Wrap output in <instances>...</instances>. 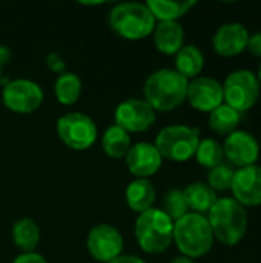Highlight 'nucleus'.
<instances>
[{
    "instance_id": "1",
    "label": "nucleus",
    "mask_w": 261,
    "mask_h": 263,
    "mask_svg": "<svg viewBox=\"0 0 261 263\" xmlns=\"http://www.w3.org/2000/svg\"><path fill=\"white\" fill-rule=\"evenodd\" d=\"M188 80L174 68H162L148 76L143 83V99L155 112H168L186 100Z\"/></svg>"
},
{
    "instance_id": "2",
    "label": "nucleus",
    "mask_w": 261,
    "mask_h": 263,
    "mask_svg": "<svg viewBox=\"0 0 261 263\" xmlns=\"http://www.w3.org/2000/svg\"><path fill=\"white\" fill-rule=\"evenodd\" d=\"M214 239L226 247L238 245L248 231V211L232 197H220L206 214Z\"/></svg>"
},
{
    "instance_id": "3",
    "label": "nucleus",
    "mask_w": 261,
    "mask_h": 263,
    "mask_svg": "<svg viewBox=\"0 0 261 263\" xmlns=\"http://www.w3.org/2000/svg\"><path fill=\"white\" fill-rule=\"evenodd\" d=\"M214 234L208 217L197 213H188L174 222V243L182 256L200 259L214 247Z\"/></svg>"
},
{
    "instance_id": "4",
    "label": "nucleus",
    "mask_w": 261,
    "mask_h": 263,
    "mask_svg": "<svg viewBox=\"0 0 261 263\" xmlns=\"http://www.w3.org/2000/svg\"><path fill=\"white\" fill-rule=\"evenodd\" d=\"M108 23L117 35L132 42L149 37L157 25L146 3L140 2H123L114 5L108 14Z\"/></svg>"
},
{
    "instance_id": "5",
    "label": "nucleus",
    "mask_w": 261,
    "mask_h": 263,
    "mask_svg": "<svg viewBox=\"0 0 261 263\" xmlns=\"http://www.w3.org/2000/svg\"><path fill=\"white\" fill-rule=\"evenodd\" d=\"M134 234L142 251L162 254L174 243V222L162 208H151L137 216Z\"/></svg>"
},
{
    "instance_id": "6",
    "label": "nucleus",
    "mask_w": 261,
    "mask_h": 263,
    "mask_svg": "<svg viewBox=\"0 0 261 263\" xmlns=\"http://www.w3.org/2000/svg\"><path fill=\"white\" fill-rule=\"evenodd\" d=\"M200 140L198 128L188 125H169L157 134L154 146L162 159L183 163L195 156Z\"/></svg>"
},
{
    "instance_id": "7",
    "label": "nucleus",
    "mask_w": 261,
    "mask_h": 263,
    "mask_svg": "<svg viewBox=\"0 0 261 263\" xmlns=\"http://www.w3.org/2000/svg\"><path fill=\"white\" fill-rule=\"evenodd\" d=\"M55 131L63 145L74 151L89 149L98 137L97 125L94 120L78 111L66 112L57 119Z\"/></svg>"
},
{
    "instance_id": "8",
    "label": "nucleus",
    "mask_w": 261,
    "mask_h": 263,
    "mask_svg": "<svg viewBox=\"0 0 261 263\" xmlns=\"http://www.w3.org/2000/svg\"><path fill=\"white\" fill-rule=\"evenodd\" d=\"M223 86V103L234 108L240 114L243 111L251 109L258 97H260V82L257 74L251 69H237L232 71L225 82Z\"/></svg>"
},
{
    "instance_id": "9",
    "label": "nucleus",
    "mask_w": 261,
    "mask_h": 263,
    "mask_svg": "<svg viewBox=\"0 0 261 263\" xmlns=\"http://www.w3.org/2000/svg\"><path fill=\"white\" fill-rule=\"evenodd\" d=\"M45 100L43 88L29 79H14L3 85L2 102L6 109L15 114H31Z\"/></svg>"
},
{
    "instance_id": "10",
    "label": "nucleus",
    "mask_w": 261,
    "mask_h": 263,
    "mask_svg": "<svg viewBox=\"0 0 261 263\" xmlns=\"http://www.w3.org/2000/svg\"><path fill=\"white\" fill-rule=\"evenodd\" d=\"M157 119V112L145 99H126L117 105L114 112V125L131 133L148 131Z\"/></svg>"
},
{
    "instance_id": "11",
    "label": "nucleus",
    "mask_w": 261,
    "mask_h": 263,
    "mask_svg": "<svg viewBox=\"0 0 261 263\" xmlns=\"http://www.w3.org/2000/svg\"><path fill=\"white\" fill-rule=\"evenodd\" d=\"M125 240L122 233L108 223L95 225L86 237V248L97 262L108 263L123 254Z\"/></svg>"
},
{
    "instance_id": "12",
    "label": "nucleus",
    "mask_w": 261,
    "mask_h": 263,
    "mask_svg": "<svg viewBox=\"0 0 261 263\" xmlns=\"http://www.w3.org/2000/svg\"><path fill=\"white\" fill-rule=\"evenodd\" d=\"M186 100L200 112H212L223 105V86L212 77L198 76L188 82Z\"/></svg>"
},
{
    "instance_id": "13",
    "label": "nucleus",
    "mask_w": 261,
    "mask_h": 263,
    "mask_svg": "<svg viewBox=\"0 0 261 263\" xmlns=\"http://www.w3.org/2000/svg\"><path fill=\"white\" fill-rule=\"evenodd\" d=\"M223 154L229 160L231 165L245 168L251 165H257L260 157V145L257 139L243 129H237L225 139Z\"/></svg>"
},
{
    "instance_id": "14",
    "label": "nucleus",
    "mask_w": 261,
    "mask_h": 263,
    "mask_svg": "<svg viewBox=\"0 0 261 263\" xmlns=\"http://www.w3.org/2000/svg\"><path fill=\"white\" fill-rule=\"evenodd\" d=\"M231 191H232V199H235L245 208L261 205L260 165H251L235 170Z\"/></svg>"
},
{
    "instance_id": "15",
    "label": "nucleus",
    "mask_w": 261,
    "mask_h": 263,
    "mask_svg": "<svg viewBox=\"0 0 261 263\" xmlns=\"http://www.w3.org/2000/svg\"><path fill=\"white\" fill-rule=\"evenodd\" d=\"M125 163L129 173L135 176V179H149L158 173L163 159L154 143L138 142L132 145L128 154L125 156Z\"/></svg>"
},
{
    "instance_id": "16",
    "label": "nucleus",
    "mask_w": 261,
    "mask_h": 263,
    "mask_svg": "<svg viewBox=\"0 0 261 263\" xmlns=\"http://www.w3.org/2000/svg\"><path fill=\"white\" fill-rule=\"evenodd\" d=\"M249 31L238 22L223 23L212 35V48L222 57H235L246 49Z\"/></svg>"
},
{
    "instance_id": "17",
    "label": "nucleus",
    "mask_w": 261,
    "mask_h": 263,
    "mask_svg": "<svg viewBox=\"0 0 261 263\" xmlns=\"http://www.w3.org/2000/svg\"><path fill=\"white\" fill-rule=\"evenodd\" d=\"M152 35L157 51L165 55H175L185 45V29L178 22H157Z\"/></svg>"
},
{
    "instance_id": "18",
    "label": "nucleus",
    "mask_w": 261,
    "mask_h": 263,
    "mask_svg": "<svg viewBox=\"0 0 261 263\" xmlns=\"http://www.w3.org/2000/svg\"><path fill=\"white\" fill-rule=\"evenodd\" d=\"M157 191L149 179H134L125 190V200L137 216L154 208Z\"/></svg>"
},
{
    "instance_id": "19",
    "label": "nucleus",
    "mask_w": 261,
    "mask_h": 263,
    "mask_svg": "<svg viewBox=\"0 0 261 263\" xmlns=\"http://www.w3.org/2000/svg\"><path fill=\"white\" fill-rule=\"evenodd\" d=\"M189 213L206 216L217 202V193L206 182H192L183 190Z\"/></svg>"
},
{
    "instance_id": "20",
    "label": "nucleus",
    "mask_w": 261,
    "mask_h": 263,
    "mask_svg": "<svg viewBox=\"0 0 261 263\" xmlns=\"http://www.w3.org/2000/svg\"><path fill=\"white\" fill-rule=\"evenodd\" d=\"M175 71L183 76L188 82L197 79L205 68V55L195 45H183L175 54Z\"/></svg>"
},
{
    "instance_id": "21",
    "label": "nucleus",
    "mask_w": 261,
    "mask_h": 263,
    "mask_svg": "<svg viewBox=\"0 0 261 263\" xmlns=\"http://www.w3.org/2000/svg\"><path fill=\"white\" fill-rule=\"evenodd\" d=\"M11 237L14 245L22 253H34L40 242L42 231L35 220L29 217H22L17 222H14L11 230Z\"/></svg>"
},
{
    "instance_id": "22",
    "label": "nucleus",
    "mask_w": 261,
    "mask_h": 263,
    "mask_svg": "<svg viewBox=\"0 0 261 263\" xmlns=\"http://www.w3.org/2000/svg\"><path fill=\"white\" fill-rule=\"evenodd\" d=\"M195 0L172 2V0H148L146 6L154 15L155 22H178L180 17L186 15L194 6Z\"/></svg>"
},
{
    "instance_id": "23",
    "label": "nucleus",
    "mask_w": 261,
    "mask_h": 263,
    "mask_svg": "<svg viewBox=\"0 0 261 263\" xmlns=\"http://www.w3.org/2000/svg\"><path fill=\"white\" fill-rule=\"evenodd\" d=\"M131 146V136L117 125H111L109 128H106L102 136L103 153L111 159H125Z\"/></svg>"
},
{
    "instance_id": "24",
    "label": "nucleus",
    "mask_w": 261,
    "mask_h": 263,
    "mask_svg": "<svg viewBox=\"0 0 261 263\" xmlns=\"http://www.w3.org/2000/svg\"><path fill=\"white\" fill-rule=\"evenodd\" d=\"M82 80L77 74L65 71L62 72L54 83V94L60 105L72 106L78 102L82 96Z\"/></svg>"
},
{
    "instance_id": "25",
    "label": "nucleus",
    "mask_w": 261,
    "mask_h": 263,
    "mask_svg": "<svg viewBox=\"0 0 261 263\" xmlns=\"http://www.w3.org/2000/svg\"><path fill=\"white\" fill-rule=\"evenodd\" d=\"M240 120H242V114L234 108L228 106L226 103H223L218 108H215L212 112H209L208 123L212 133L228 137L229 134L237 131Z\"/></svg>"
},
{
    "instance_id": "26",
    "label": "nucleus",
    "mask_w": 261,
    "mask_h": 263,
    "mask_svg": "<svg viewBox=\"0 0 261 263\" xmlns=\"http://www.w3.org/2000/svg\"><path fill=\"white\" fill-rule=\"evenodd\" d=\"M203 168L212 170L218 165L223 163L225 154H223V146L215 140V139H203L198 143V148L194 156Z\"/></svg>"
},
{
    "instance_id": "27",
    "label": "nucleus",
    "mask_w": 261,
    "mask_h": 263,
    "mask_svg": "<svg viewBox=\"0 0 261 263\" xmlns=\"http://www.w3.org/2000/svg\"><path fill=\"white\" fill-rule=\"evenodd\" d=\"M172 222H177L178 219H182L183 216H186L189 213L185 196H183V190L178 188H172L165 194L163 199V210H162Z\"/></svg>"
},
{
    "instance_id": "28",
    "label": "nucleus",
    "mask_w": 261,
    "mask_h": 263,
    "mask_svg": "<svg viewBox=\"0 0 261 263\" xmlns=\"http://www.w3.org/2000/svg\"><path fill=\"white\" fill-rule=\"evenodd\" d=\"M234 174H235V170L229 165H218L212 170H209L208 173V185L217 193V191H226V190H231V185H232V180H234Z\"/></svg>"
},
{
    "instance_id": "29",
    "label": "nucleus",
    "mask_w": 261,
    "mask_h": 263,
    "mask_svg": "<svg viewBox=\"0 0 261 263\" xmlns=\"http://www.w3.org/2000/svg\"><path fill=\"white\" fill-rule=\"evenodd\" d=\"M46 68L54 74H62L66 69V62L58 52H49L46 55Z\"/></svg>"
},
{
    "instance_id": "30",
    "label": "nucleus",
    "mask_w": 261,
    "mask_h": 263,
    "mask_svg": "<svg viewBox=\"0 0 261 263\" xmlns=\"http://www.w3.org/2000/svg\"><path fill=\"white\" fill-rule=\"evenodd\" d=\"M246 49H248L252 55L260 57L261 59V31L254 32V34H249Z\"/></svg>"
},
{
    "instance_id": "31",
    "label": "nucleus",
    "mask_w": 261,
    "mask_h": 263,
    "mask_svg": "<svg viewBox=\"0 0 261 263\" xmlns=\"http://www.w3.org/2000/svg\"><path fill=\"white\" fill-rule=\"evenodd\" d=\"M12 263H48L46 262V259L42 256V254H38V253H22V254H18Z\"/></svg>"
},
{
    "instance_id": "32",
    "label": "nucleus",
    "mask_w": 261,
    "mask_h": 263,
    "mask_svg": "<svg viewBox=\"0 0 261 263\" xmlns=\"http://www.w3.org/2000/svg\"><path fill=\"white\" fill-rule=\"evenodd\" d=\"M108 263H146L143 259L137 257V256H132V254H122L118 257H115L114 260Z\"/></svg>"
},
{
    "instance_id": "33",
    "label": "nucleus",
    "mask_w": 261,
    "mask_h": 263,
    "mask_svg": "<svg viewBox=\"0 0 261 263\" xmlns=\"http://www.w3.org/2000/svg\"><path fill=\"white\" fill-rule=\"evenodd\" d=\"M9 60H11V51H9V48L5 46V45H0V66L6 65Z\"/></svg>"
},
{
    "instance_id": "34",
    "label": "nucleus",
    "mask_w": 261,
    "mask_h": 263,
    "mask_svg": "<svg viewBox=\"0 0 261 263\" xmlns=\"http://www.w3.org/2000/svg\"><path fill=\"white\" fill-rule=\"evenodd\" d=\"M169 263H195L192 259H189V257H185V256H178V257H175V259H172Z\"/></svg>"
},
{
    "instance_id": "35",
    "label": "nucleus",
    "mask_w": 261,
    "mask_h": 263,
    "mask_svg": "<svg viewBox=\"0 0 261 263\" xmlns=\"http://www.w3.org/2000/svg\"><path fill=\"white\" fill-rule=\"evenodd\" d=\"M257 79H258V82H260V86H261V63H260V66H258V71H257Z\"/></svg>"
},
{
    "instance_id": "36",
    "label": "nucleus",
    "mask_w": 261,
    "mask_h": 263,
    "mask_svg": "<svg viewBox=\"0 0 261 263\" xmlns=\"http://www.w3.org/2000/svg\"><path fill=\"white\" fill-rule=\"evenodd\" d=\"M2 68H3V66H0V86H2V83H3V76H2Z\"/></svg>"
},
{
    "instance_id": "37",
    "label": "nucleus",
    "mask_w": 261,
    "mask_h": 263,
    "mask_svg": "<svg viewBox=\"0 0 261 263\" xmlns=\"http://www.w3.org/2000/svg\"><path fill=\"white\" fill-rule=\"evenodd\" d=\"M260 149H261V146H260Z\"/></svg>"
}]
</instances>
